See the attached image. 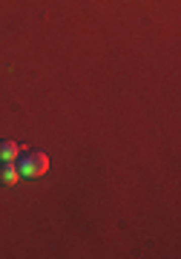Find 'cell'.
<instances>
[{"mask_svg":"<svg viewBox=\"0 0 181 259\" xmlns=\"http://www.w3.org/2000/svg\"><path fill=\"white\" fill-rule=\"evenodd\" d=\"M46 170H49V156L40 153V150H26L18 164V173L26 179H40Z\"/></svg>","mask_w":181,"mask_h":259,"instance_id":"cell-1","label":"cell"},{"mask_svg":"<svg viewBox=\"0 0 181 259\" xmlns=\"http://www.w3.org/2000/svg\"><path fill=\"white\" fill-rule=\"evenodd\" d=\"M18 179H20V173H18L15 161H0V185L12 187V185H18Z\"/></svg>","mask_w":181,"mask_h":259,"instance_id":"cell-2","label":"cell"},{"mask_svg":"<svg viewBox=\"0 0 181 259\" xmlns=\"http://www.w3.org/2000/svg\"><path fill=\"white\" fill-rule=\"evenodd\" d=\"M18 156H20L18 141H12V139H0V161H15Z\"/></svg>","mask_w":181,"mask_h":259,"instance_id":"cell-3","label":"cell"}]
</instances>
